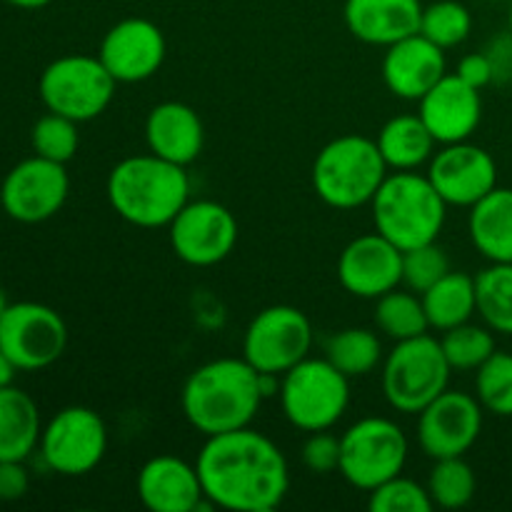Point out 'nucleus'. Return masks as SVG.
Segmentation results:
<instances>
[{"label": "nucleus", "mask_w": 512, "mask_h": 512, "mask_svg": "<svg viewBox=\"0 0 512 512\" xmlns=\"http://www.w3.org/2000/svg\"><path fill=\"white\" fill-rule=\"evenodd\" d=\"M200 485L215 508L233 512H270L290 490L283 450L250 428L210 435L200 448Z\"/></svg>", "instance_id": "nucleus-1"}, {"label": "nucleus", "mask_w": 512, "mask_h": 512, "mask_svg": "<svg viewBox=\"0 0 512 512\" xmlns=\"http://www.w3.org/2000/svg\"><path fill=\"white\" fill-rule=\"evenodd\" d=\"M263 400L260 373L245 358H218L200 365L185 380L180 395L185 420L205 438L248 428Z\"/></svg>", "instance_id": "nucleus-2"}, {"label": "nucleus", "mask_w": 512, "mask_h": 512, "mask_svg": "<svg viewBox=\"0 0 512 512\" xmlns=\"http://www.w3.org/2000/svg\"><path fill=\"white\" fill-rule=\"evenodd\" d=\"M190 198V178L183 165H175L158 155H133L110 170V208L130 225L163 228Z\"/></svg>", "instance_id": "nucleus-3"}, {"label": "nucleus", "mask_w": 512, "mask_h": 512, "mask_svg": "<svg viewBox=\"0 0 512 512\" xmlns=\"http://www.w3.org/2000/svg\"><path fill=\"white\" fill-rule=\"evenodd\" d=\"M448 203L428 175L398 170L388 175L373 198V220L380 235L400 250L435 243L445 225Z\"/></svg>", "instance_id": "nucleus-4"}, {"label": "nucleus", "mask_w": 512, "mask_h": 512, "mask_svg": "<svg viewBox=\"0 0 512 512\" xmlns=\"http://www.w3.org/2000/svg\"><path fill=\"white\" fill-rule=\"evenodd\" d=\"M388 178V163L375 140L365 135H340L330 140L313 163V190L325 205L353 210L373 203Z\"/></svg>", "instance_id": "nucleus-5"}, {"label": "nucleus", "mask_w": 512, "mask_h": 512, "mask_svg": "<svg viewBox=\"0 0 512 512\" xmlns=\"http://www.w3.org/2000/svg\"><path fill=\"white\" fill-rule=\"evenodd\" d=\"M350 403V378L328 358H305L280 380V405L293 428L303 433L330 430Z\"/></svg>", "instance_id": "nucleus-6"}, {"label": "nucleus", "mask_w": 512, "mask_h": 512, "mask_svg": "<svg viewBox=\"0 0 512 512\" xmlns=\"http://www.w3.org/2000/svg\"><path fill=\"white\" fill-rule=\"evenodd\" d=\"M450 373L453 368L445 358L443 345L433 335L423 333L418 338L400 340L383 365L385 400L398 413L418 415L448 390Z\"/></svg>", "instance_id": "nucleus-7"}, {"label": "nucleus", "mask_w": 512, "mask_h": 512, "mask_svg": "<svg viewBox=\"0 0 512 512\" xmlns=\"http://www.w3.org/2000/svg\"><path fill=\"white\" fill-rule=\"evenodd\" d=\"M118 80L108 73L98 55H63L40 73L38 93L50 113L75 123H88L105 113Z\"/></svg>", "instance_id": "nucleus-8"}, {"label": "nucleus", "mask_w": 512, "mask_h": 512, "mask_svg": "<svg viewBox=\"0 0 512 512\" xmlns=\"http://www.w3.org/2000/svg\"><path fill=\"white\" fill-rule=\"evenodd\" d=\"M405 460L408 438L388 418H363L340 435V475L365 493L403 473Z\"/></svg>", "instance_id": "nucleus-9"}, {"label": "nucleus", "mask_w": 512, "mask_h": 512, "mask_svg": "<svg viewBox=\"0 0 512 512\" xmlns=\"http://www.w3.org/2000/svg\"><path fill=\"white\" fill-rule=\"evenodd\" d=\"M313 348V325L300 308L270 305L250 320L243 340V358L258 373L283 378L290 368L308 358Z\"/></svg>", "instance_id": "nucleus-10"}, {"label": "nucleus", "mask_w": 512, "mask_h": 512, "mask_svg": "<svg viewBox=\"0 0 512 512\" xmlns=\"http://www.w3.org/2000/svg\"><path fill=\"white\" fill-rule=\"evenodd\" d=\"M108 450V428L95 410L70 405L55 413L40 435V455L50 470L68 478L88 475Z\"/></svg>", "instance_id": "nucleus-11"}, {"label": "nucleus", "mask_w": 512, "mask_h": 512, "mask_svg": "<svg viewBox=\"0 0 512 512\" xmlns=\"http://www.w3.org/2000/svg\"><path fill=\"white\" fill-rule=\"evenodd\" d=\"M68 345V325L43 303H10L0 315V350L18 370L50 368Z\"/></svg>", "instance_id": "nucleus-12"}, {"label": "nucleus", "mask_w": 512, "mask_h": 512, "mask_svg": "<svg viewBox=\"0 0 512 512\" xmlns=\"http://www.w3.org/2000/svg\"><path fill=\"white\" fill-rule=\"evenodd\" d=\"M68 193L70 178L65 165L33 155L5 175L0 185V205L8 218L35 225L53 218L68 200Z\"/></svg>", "instance_id": "nucleus-13"}, {"label": "nucleus", "mask_w": 512, "mask_h": 512, "mask_svg": "<svg viewBox=\"0 0 512 512\" xmlns=\"http://www.w3.org/2000/svg\"><path fill=\"white\" fill-rule=\"evenodd\" d=\"M168 228L173 253L195 268L223 263L238 243V220L215 200H188Z\"/></svg>", "instance_id": "nucleus-14"}, {"label": "nucleus", "mask_w": 512, "mask_h": 512, "mask_svg": "<svg viewBox=\"0 0 512 512\" xmlns=\"http://www.w3.org/2000/svg\"><path fill=\"white\" fill-rule=\"evenodd\" d=\"M418 415V443L433 460L460 458L483 430V405L460 390H445Z\"/></svg>", "instance_id": "nucleus-15"}, {"label": "nucleus", "mask_w": 512, "mask_h": 512, "mask_svg": "<svg viewBox=\"0 0 512 512\" xmlns=\"http://www.w3.org/2000/svg\"><path fill=\"white\" fill-rule=\"evenodd\" d=\"M168 43L153 20L125 18L105 33L98 58L118 83H143L165 63Z\"/></svg>", "instance_id": "nucleus-16"}, {"label": "nucleus", "mask_w": 512, "mask_h": 512, "mask_svg": "<svg viewBox=\"0 0 512 512\" xmlns=\"http://www.w3.org/2000/svg\"><path fill=\"white\" fill-rule=\"evenodd\" d=\"M430 183L448 205L473 208L493 188H498V165L480 145L450 143L433 155L428 170Z\"/></svg>", "instance_id": "nucleus-17"}, {"label": "nucleus", "mask_w": 512, "mask_h": 512, "mask_svg": "<svg viewBox=\"0 0 512 512\" xmlns=\"http://www.w3.org/2000/svg\"><path fill=\"white\" fill-rule=\"evenodd\" d=\"M338 280L355 298L378 300L403 283V250L380 233L360 235L340 253Z\"/></svg>", "instance_id": "nucleus-18"}, {"label": "nucleus", "mask_w": 512, "mask_h": 512, "mask_svg": "<svg viewBox=\"0 0 512 512\" xmlns=\"http://www.w3.org/2000/svg\"><path fill=\"white\" fill-rule=\"evenodd\" d=\"M418 103V115L433 133L435 143L440 145L468 140L478 130L480 118H483L480 90L465 83L455 73H445Z\"/></svg>", "instance_id": "nucleus-19"}, {"label": "nucleus", "mask_w": 512, "mask_h": 512, "mask_svg": "<svg viewBox=\"0 0 512 512\" xmlns=\"http://www.w3.org/2000/svg\"><path fill=\"white\" fill-rule=\"evenodd\" d=\"M445 50L415 33L388 45L383 58V80L395 98L420 100L445 73Z\"/></svg>", "instance_id": "nucleus-20"}, {"label": "nucleus", "mask_w": 512, "mask_h": 512, "mask_svg": "<svg viewBox=\"0 0 512 512\" xmlns=\"http://www.w3.org/2000/svg\"><path fill=\"white\" fill-rule=\"evenodd\" d=\"M138 498L153 512H195L205 493L195 465L178 455H155L138 473Z\"/></svg>", "instance_id": "nucleus-21"}, {"label": "nucleus", "mask_w": 512, "mask_h": 512, "mask_svg": "<svg viewBox=\"0 0 512 512\" xmlns=\"http://www.w3.org/2000/svg\"><path fill=\"white\" fill-rule=\"evenodd\" d=\"M145 143L153 155L185 168L203 153V120L190 105L178 103V100H165L148 113Z\"/></svg>", "instance_id": "nucleus-22"}, {"label": "nucleus", "mask_w": 512, "mask_h": 512, "mask_svg": "<svg viewBox=\"0 0 512 512\" xmlns=\"http://www.w3.org/2000/svg\"><path fill=\"white\" fill-rule=\"evenodd\" d=\"M420 0H345V25L368 45H393L420 33Z\"/></svg>", "instance_id": "nucleus-23"}, {"label": "nucleus", "mask_w": 512, "mask_h": 512, "mask_svg": "<svg viewBox=\"0 0 512 512\" xmlns=\"http://www.w3.org/2000/svg\"><path fill=\"white\" fill-rule=\"evenodd\" d=\"M468 233L490 263H512V188H493L470 208Z\"/></svg>", "instance_id": "nucleus-24"}, {"label": "nucleus", "mask_w": 512, "mask_h": 512, "mask_svg": "<svg viewBox=\"0 0 512 512\" xmlns=\"http://www.w3.org/2000/svg\"><path fill=\"white\" fill-rule=\"evenodd\" d=\"M40 413L25 390L0 388V460H25L40 445Z\"/></svg>", "instance_id": "nucleus-25"}, {"label": "nucleus", "mask_w": 512, "mask_h": 512, "mask_svg": "<svg viewBox=\"0 0 512 512\" xmlns=\"http://www.w3.org/2000/svg\"><path fill=\"white\" fill-rule=\"evenodd\" d=\"M378 148L388 168L415 170L433 158L435 138L420 115H395L380 128Z\"/></svg>", "instance_id": "nucleus-26"}, {"label": "nucleus", "mask_w": 512, "mask_h": 512, "mask_svg": "<svg viewBox=\"0 0 512 512\" xmlns=\"http://www.w3.org/2000/svg\"><path fill=\"white\" fill-rule=\"evenodd\" d=\"M423 308L428 315L430 328L450 330L455 325L470 323L478 313V300H475V278L468 273H445L435 285H430L423 295Z\"/></svg>", "instance_id": "nucleus-27"}, {"label": "nucleus", "mask_w": 512, "mask_h": 512, "mask_svg": "<svg viewBox=\"0 0 512 512\" xmlns=\"http://www.w3.org/2000/svg\"><path fill=\"white\" fill-rule=\"evenodd\" d=\"M478 313L493 333L512 335V263H490L475 275Z\"/></svg>", "instance_id": "nucleus-28"}, {"label": "nucleus", "mask_w": 512, "mask_h": 512, "mask_svg": "<svg viewBox=\"0 0 512 512\" xmlns=\"http://www.w3.org/2000/svg\"><path fill=\"white\" fill-rule=\"evenodd\" d=\"M325 358L348 378H363L378 368L380 358H383V345L373 330L345 328L328 338Z\"/></svg>", "instance_id": "nucleus-29"}, {"label": "nucleus", "mask_w": 512, "mask_h": 512, "mask_svg": "<svg viewBox=\"0 0 512 512\" xmlns=\"http://www.w3.org/2000/svg\"><path fill=\"white\" fill-rule=\"evenodd\" d=\"M375 325L383 335L390 340L400 343V340L418 338V335L428 333L430 323L425 315L423 298L413 293V290H390V293L380 295L378 305H375Z\"/></svg>", "instance_id": "nucleus-30"}, {"label": "nucleus", "mask_w": 512, "mask_h": 512, "mask_svg": "<svg viewBox=\"0 0 512 512\" xmlns=\"http://www.w3.org/2000/svg\"><path fill=\"white\" fill-rule=\"evenodd\" d=\"M478 480L473 468L460 458H440L435 460L428 478V493L433 503L443 510H460L475 498Z\"/></svg>", "instance_id": "nucleus-31"}, {"label": "nucleus", "mask_w": 512, "mask_h": 512, "mask_svg": "<svg viewBox=\"0 0 512 512\" xmlns=\"http://www.w3.org/2000/svg\"><path fill=\"white\" fill-rule=\"evenodd\" d=\"M470 30H473V15L458 0H438V3L423 8L420 35L433 40L438 48L448 50L465 43Z\"/></svg>", "instance_id": "nucleus-32"}, {"label": "nucleus", "mask_w": 512, "mask_h": 512, "mask_svg": "<svg viewBox=\"0 0 512 512\" xmlns=\"http://www.w3.org/2000/svg\"><path fill=\"white\" fill-rule=\"evenodd\" d=\"M440 345H443V353L453 370H478L498 350L493 330L470 323L445 330Z\"/></svg>", "instance_id": "nucleus-33"}, {"label": "nucleus", "mask_w": 512, "mask_h": 512, "mask_svg": "<svg viewBox=\"0 0 512 512\" xmlns=\"http://www.w3.org/2000/svg\"><path fill=\"white\" fill-rule=\"evenodd\" d=\"M475 390L483 410L498 418H512V355L495 350L478 368Z\"/></svg>", "instance_id": "nucleus-34"}, {"label": "nucleus", "mask_w": 512, "mask_h": 512, "mask_svg": "<svg viewBox=\"0 0 512 512\" xmlns=\"http://www.w3.org/2000/svg\"><path fill=\"white\" fill-rule=\"evenodd\" d=\"M30 143H33L35 155L65 165L68 160H73L75 153H78V123L65 118V115L50 113L48 110V115L38 118V123L33 125Z\"/></svg>", "instance_id": "nucleus-35"}, {"label": "nucleus", "mask_w": 512, "mask_h": 512, "mask_svg": "<svg viewBox=\"0 0 512 512\" xmlns=\"http://www.w3.org/2000/svg\"><path fill=\"white\" fill-rule=\"evenodd\" d=\"M368 508L373 512H430L435 508L428 488L415 480L395 475L375 490H370Z\"/></svg>", "instance_id": "nucleus-36"}, {"label": "nucleus", "mask_w": 512, "mask_h": 512, "mask_svg": "<svg viewBox=\"0 0 512 512\" xmlns=\"http://www.w3.org/2000/svg\"><path fill=\"white\" fill-rule=\"evenodd\" d=\"M445 273H450V260L438 243L403 250V285L413 293L423 295Z\"/></svg>", "instance_id": "nucleus-37"}, {"label": "nucleus", "mask_w": 512, "mask_h": 512, "mask_svg": "<svg viewBox=\"0 0 512 512\" xmlns=\"http://www.w3.org/2000/svg\"><path fill=\"white\" fill-rule=\"evenodd\" d=\"M303 465L315 475H328L340 468V438L328 430L310 433L303 445Z\"/></svg>", "instance_id": "nucleus-38"}, {"label": "nucleus", "mask_w": 512, "mask_h": 512, "mask_svg": "<svg viewBox=\"0 0 512 512\" xmlns=\"http://www.w3.org/2000/svg\"><path fill=\"white\" fill-rule=\"evenodd\" d=\"M23 463L25 460H0V500L3 503H13L28 493L30 478Z\"/></svg>", "instance_id": "nucleus-39"}, {"label": "nucleus", "mask_w": 512, "mask_h": 512, "mask_svg": "<svg viewBox=\"0 0 512 512\" xmlns=\"http://www.w3.org/2000/svg\"><path fill=\"white\" fill-rule=\"evenodd\" d=\"M493 65V83H508L512 80V33L498 35L490 40L488 48L483 50Z\"/></svg>", "instance_id": "nucleus-40"}, {"label": "nucleus", "mask_w": 512, "mask_h": 512, "mask_svg": "<svg viewBox=\"0 0 512 512\" xmlns=\"http://www.w3.org/2000/svg\"><path fill=\"white\" fill-rule=\"evenodd\" d=\"M458 78H463L465 83L473 85V88L483 90L485 85L493 83V65H490L488 55L485 53H470L465 55L458 63V70H455Z\"/></svg>", "instance_id": "nucleus-41"}, {"label": "nucleus", "mask_w": 512, "mask_h": 512, "mask_svg": "<svg viewBox=\"0 0 512 512\" xmlns=\"http://www.w3.org/2000/svg\"><path fill=\"white\" fill-rule=\"evenodd\" d=\"M15 373H18L15 363L3 353V350H0V388H8V385H13Z\"/></svg>", "instance_id": "nucleus-42"}, {"label": "nucleus", "mask_w": 512, "mask_h": 512, "mask_svg": "<svg viewBox=\"0 0 512 512\" xmlns=\"http://www.w3.org/2000/svg\"><path fill=\"white\" fill-rule=\"evenodd\" d=\"M8 5H13V8H23V10H38V8H45L48 3H53V0H5Z\"/></svg>", "instance_id": "nucleus-43"}, {"label": "nucleus", "mask_w": 512, "mask_h": 512, "mask_svg": "<svg viewBox=\"0 0 512 512\" xmlns=\"http://www.w3.org/2000/svg\"><path fill=\"white\" fill-rule=\"evenodd\" d=\"M8 295H5V290L3 288H0V315H3L5 313V310H8Z\"/></svg>", "instance_id": "nucleus-44"}, {"label": "nucleus", "mask_w": 512, "mask_h": 512, "mask_svg": "<svg viewBox=\"0 0 512 512\" xmlns=\"http://www.w3.org/2000/svg\"><path fill=\"white\" fill-rule=\"evenodd\" d=\"M508 25H510V33H512V0H510V13H508Z\"/></svg>", "instance_id": "nucleus-45"}]
</instances>
